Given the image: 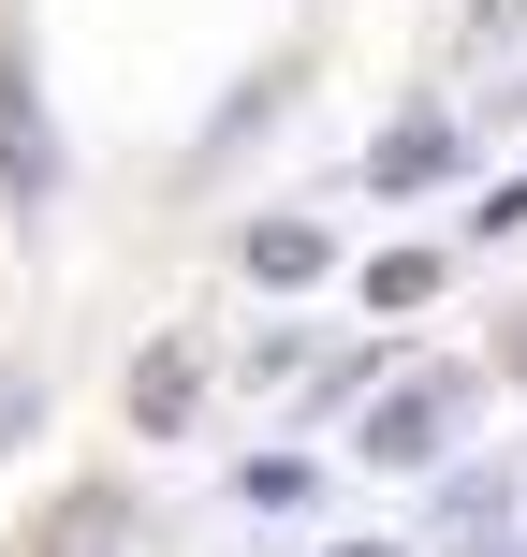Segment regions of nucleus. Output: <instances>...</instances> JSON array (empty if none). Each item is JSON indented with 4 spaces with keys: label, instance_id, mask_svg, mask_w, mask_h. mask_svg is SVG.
I'll use <instances>...</instances> for the list:
<instances>
[{
    "label": "nucleus",
    "instance_id": "nucleus-5",
    "mask_svg": "<svg viewBox=\"0 0 527 557\" xmlns=\"http://www.w3.org/2000/svg\"><path fill=\"white\" fill-rule=\"evenodd\" d=\"M337 250H323V221H264L250 235V278H278V294H293V278H323Z\"/></svg>",
    "mask_w": 527,
    "mask_h": 557
},
{
    "label": "nucleus",
    "instance_id": "nucleus-4",
    "mask_svg": "<svg viewBox=\"0 0 527 557\" xmlns=\"http://www.w3.org/2000/svg\"><path fill=\"white\" fill-rule=\"evenodd\" d=\"M191 396H205L191 352H147V367H133V425H191Z\"/></svg>",
    "mask_w": 527,
    "mask_h": 557
},
{
    "label": "nucleus",
    "instance_id": "nucleus-1",
    "mask_svg": "<svg viewBox=\"0 0 527 557\" xmlns=\"http://www.w3.org/2000/svg\"><path fill=\"white\" fill-rule=\"evenodd\" d=\"M440 425H454V367H425L411 396H381V411H366V441H352V455H381V470H425V455H440Z\"/></svg>",
    "mask_w": 527,
    "mask_h": 557
},
{
    "label": "nucleus",
    "instance_id": "nucleus-6",
    "mask_svg": "<svg viewBox=\"0 0 527 557\" xmlns=\"http://www.w3.org/2000/svg\"><path fill=\"white\" fill-rule=\"evenodd\" d=\"M440 162H454V133H440V117H396V133H381V191H425Z\"/></svg>",
    "mask_w": 527,
    "mask_h": 557
},
{
    "label": "nucleus",
    "instance_id": "nucleus-3",
    "mask_svg": "<svg viewBox=\"0 0 527 557\" xmlns=\"http://www.w3.org/2000/svg\"><path fill=\"white\" fill-rule=\"evenodd\" d=\"M117 529H133V499H117V484H74V499L29 529V557H117Z\"/></svg>",
    "mask_w": 527,
    "mask_h": 557
},
{
    "label": "nucleus",
    "instance_id": "nucleus-8",
    "mask_svg": "<svg viewBox=\"0 0 527 557\" xmlns=\"http://www.w3.org/2000/svg\"><path fill=\"white\" fill-rule=\"evenodd\" d=\"M337 557H396V543H337Z\"/></svg>",
    "mask_w": 527,
    "mask_h": 557
},
{
    "label": "nucleus",
    "instance_id": "nucleus-7",
    "mask_svg": "<svg viewBox=\"0 0 527 557\" xmlns=\"http://www.w3.org/2000/svg\"><path fill=\"white\" fill-rule=\"evenodd\" d=\"M425 294H440V250H381V264H366V308H381V323L425 308Z\"/></svg>",
    "mask_w": 527,
    "mask_h": 557
},
{
    "label": "nucleus",
    "instance_id": "nucleus-2",
    "mask_svg": "<svg viewBox=\"0 0 527 557\" xmlns=\"http://www.w3.org/2000/svg\"><path fill=\"white\" fill-rule=\"evenodd\" d=\"M0 191H15V221H45V191H59V147H45V117H29L15 74H0Z\"/></svg>",
    "mask_w": 527,
    "mask_h": 557
},
{
    "label": "nucleus",
    "instance_id": "nucleus-9",
    "mask_svg": "<svg viewBox=\"0 0 527 557\" xmlns=\"http://www.w3.org/2000/svg\"><path fill=\"white\" fill-rule=\"evenodd\" d=\"M513 382H527V337H513Z\"/></svg>",
    "mask_w": 527,
    "mask_h": 557
}]
</instances>
